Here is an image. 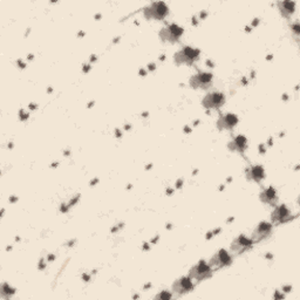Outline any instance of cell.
Wrapping results in <instances>:
<instances>
[{"instance_id": "obj_13", "label": "cell", "mask_w": 300, "mask_h": 300, "mask_svg": "<svg viewBox=\"0 0 300 300\" xmlns=\"http://www.w3.org/2000/svg\"><path fill=\"white\" fill-rule=\"evenodd\" d=\"M259 197H260V201L263 203H265V204L271 206H276L278 204V201H279L276 189L272 187L264 189V190L260 192Z\"/></svg>"}, {"instance_id": "obj_6", "label": "cell", "mask_w": 300, "mask_h": 300, "mask_svg": "<svg viewBox=\"0 0 300 300\" xmlns=\"http://www.w3.org/2000/svg\"><path fill=\"white\" fill-rule=\"evenodd\" d=\"M253 244H255V243L252 242L251 238L242 235V236H238V237L232 242L230 249L234 255H242V253L249 251V250L253 246Z\"/></svg>"}, {"instance_id": "obj_1", "label": "cell", "mask_w": 300, "mask_h": 300, "mask_svg": "<svg viewBox=\"0 0 300 300\" xmlns=\"http://www.w3.org/2000/svg\"><path fill=\"white\" fill-rule=\"evenodd\" d=\"M231 263H232V258L230 253L225 251V250H219L218 252L212 256V258L209 260L208 264L210 269L212 270V272H215V271H218L220 269H223V267L229 266Z\"/></svg>"}, {"instance_id": "obj_10", "label": "cell", "mask_w": 300, "mask_h": 300, "mask_svg": "<svg viewBox=\"0 0 300 300\" xmlns=\"http://www.w3.org/2000/svg\"><path fill=\"white\" fill-rule=\"evenodd\" d=\"M213 77L211 73H198L190 79V86L192 88L206 89L211 87Z\"/></svg>"}, {"instance_id": "obj_5", "label": "cell", "mask_w": 300, "mask_h": 300, "mask_svg": "<svg viewBox=\"0 0 300 300\" xmlns=\"http://www.w3.org/2000/svg\"><path fill=\"white\" fill-rule=\"evenodd\" d=\"M168 12L169 10L164 3H153L144 10V16L147 19L162 20L163 18L167 17Z\"/></svg>"}, {"instance_id": "obj_7", "label": "cell", "mask_w": 300, "mask_h": 300, "mask_svg": "<svg viewBox=\"0 0 300 300\" xmlns=\"http://www.w3.org/2000/svg\"><path fill=\"white\" fill-rule=\"evenodd\" d=\"M194 288V283L190 277H182L177 279L173 285V293L175 297H181L189 293Z\"/></svg>"}, {"instance_id": "obj_8", "label": "cell", "mask_w": 300, "mask_h": 300, "mask_svg": "<svg viewBox=\"0 0 300 300\" xmlns=\"http://www.w3.org/2000/svg\"><path fill=\"white\" fill-rule=\"evenodd\" d=\"M202 103L208 109H218L225 103V96L219 92L209 93L204 96Z\"/></svg>"}, {"instance_id": "obj_16", "label": "cell", "mask_w": 300, "mask_h": 300, "mask_svg": "<svg viewBox=\"0 0 300 300\" xmlns=\"http://www.w3.org/2000/svg\"><path fill=\"white\" fill-rule=\"evenodd\" d=\"M278 7H279L281 16L285 18H290L294 12L295 4L293 2H281L278 3Z\"/></svg>"}, {"instance_id": "obj_18", "label": "cell", "mask_w": 300, "mask_h": 300, "mask_svg": "<svg viewBox=\"0 0 300 300\" xmlns=\"http://www.w3.org/2000/svg\"><path fill=\"white\" fill-rule=\"evenodd\" d=\"M171 297H173V295H171L169 292H167V291H163V292H161V293L159 294V295H156V299H164V300H168V299H170Z\"/></svg>"}, {"instance_id": "obj_3", "label": "cell", "mask_w": 300, "mask_h": 300, "mask_svg": "<svg viewBox=\"0 0 300 300\" xmlns=\"http://www.w3.org/2000/svg\"><path fill=\"white\" fill-rule=\"evenodd\" d=\"M182 34H183V28L178 26L176 24H171L161 30L160 38L162 39L163 41H168L174 44V42H177L180 40Z\"/></svg>"}, {"instance_id": "obj_2", "label": "cell", "mask_w": 300, "mask_h": 300, "mask_svg": "<svg viewBox=\"0 0 300 300\" xmlns=\"http://www.w3.org/2000/svg\"><path fill=\"white\" fill-rule=\"evenodd\" d=\"M199 52L192 47H183L175 54V61L178 65H192L198 59Z\"/></svg>"}, {"instance_id": "obj_15", "label": "cell", "mask_w": 300, "mask_h": 300, "mask_svg": "<svg viewBox=\"0 0 300 300\" xmlns=\"http://www.w3.org/2000/svg\"><path fill=\"white\" fill-rule=\"evenodd\" d=\"M264 176H265V174H264L263 167L260 166H252L246 169V177H248L249 181L259 183V182H262Z\"/></svg>"}, {"instance_id": "obj_14", "label": "cell", "mask_w": 300, "mask_h": 300, "mask_svg": "<svg viewBox=\"0 0 300 300\" xmlns=\"http://www.w3.org/2000/svg\"><path fill=\"white\" fill-rule=\"evenodd\" d=\"M228 148L234 153H244L248 148V141L243 135H238L228 144Z\"/></svg>"}, {"instance_id": "obj_11", "label": "cell", "mask_w": 300, "mask_h": 300, "mask_svg": "<svg viewBox=\"0 0 300 300\" xmlns=\"http://www.w3.org/2000/svg\"><path fill=\"white\" fill-rule=\"evenodd\" d=\"M271 232H272V224L266 223V222L259 223L255 228V230L252 231V236H251L252 242L259 243V242L264 241V239L270 237Z\"/></svg>"}, {"instance_id": "obj_12", "label": "cell", "mask_w": 300, "mask_h": 300, "mask_svg": "<svg viewBox=\"0 0 300 300\" xmlns=\"http://www.w3.org/2000/svg\"><path fill=\"white\" fill-rule=\"evenodd\" d=\"M238 117L235 114H225L217 121V128L219 130H231L237 126Z\"/></svg>"}, {"instance_id": "obj_9", "label": "cell", "mask_w": 300, "mask_h": 300, "mask_svg": "<svg viewBox=\"0 0 300 300\" xmlns=\"http://www.w3.org/2000/svg\"><path fill=\"white\" fill-rule=\"evenodd\" d=\"M292 215L291 211L287 209L286 205H278L274 208V210L271 213V222L274 225H280L284 223H287L291 220Z\"/></svg>"}, {"instance_id": "obj_4", "label": "cell", "mask_w": 300, "mask_h": 300, "mask_svg": "<svg viewBox=\"0 0 300 300\" xmlns=\"http://www.w3.org/2000/svg\"><path fill=\"white\" fill-rule=\"evenodd\" d=\"M211 276L212 270L210 269L209 264H206L205 262H199L198 264H196L194 267H191L190 272H189V277L196 281H203Z\"/></svg>"}, {"instance_id": "obj_17", "label": "cell", "mask_w": 300, "mask_h": 300, "mask_svg": "<svg viewBox=\"0 0 300 300\" xmlns=\"http://www.w3.org/2000/svg\"><path fill=\"white\" fill-rule=\"evenodd\" d=\"M0 294H2L3 298L5 299H9L10 298V293H13V291L10 292V286L7 284H3L2 285V288H0Z\"/></svg>"}]
</instances>
